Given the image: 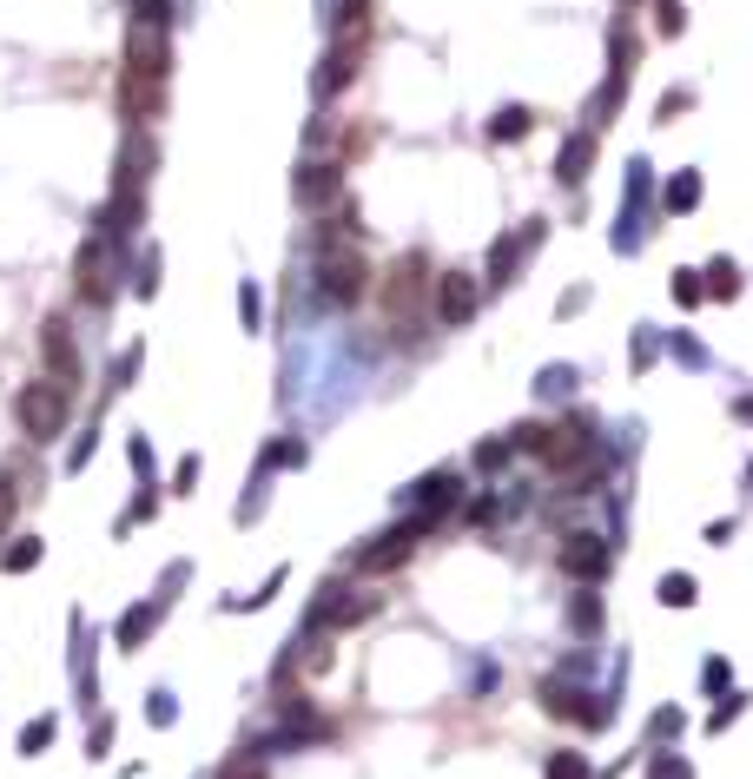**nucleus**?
I'll list each match as a JSON object with an SVG mask.
<instances>
[{
    "instance_id": "obj_1",
    "label": "nucleus",
    "mask_w": 753,
    "mask_h": 779,
    "mask_svg": "<svg viewBox=\"0 0 753 779\" xmlns=\"http://www.w3.org/2000/svg\"><path fill=\"white\" fill-rule=\"evenodd\" d=\"M165 86V27L159 21H133L126 34V113L139 120V106L159 100Z\"/></svg>"
},
{
    "instance_id": "obj_2",
    "label": "nucleus",
    "mask_w": 753,
    "mask_h": 779,
    "mask_svg": "<svg viewBox=\"0 0 753 779\" xmlns=\"http://www.w3.org/2000/svg\"><path fill=\"white\" fill-rule=\"evenodd\" d=\"M66 410H73V397L53 384V377H40V384H27L21 397H14V416H21V429L34 443H53L60 429H66Z\"/></svg>"
},
{
    "instance_id": "obj_3",
    "label": "nucleus",
    "mask_w": 753,
    "mask_h": 779,
    "mask_svg": "<svg viewBox=\"0 0 753 779\" xmlns=\"http://www.w3.org/2000/svg\"><path fill=\"white\" fill-rule=\"evenodd\" d=\"M364 285H371V272H364V257H357V244H317V291L330 298V304H357L364 298Z\"/></svg>"
},
{
    "instance_id": "obj_4",
    "label": "nucleus",
    "mask_w": 753,
    "mask_h": 779,
    "mask_svg": "<svg viewBox=\"0 0 753 779\" xmlns=\"http://www.w3.org/2000/svg\"><path fill=\"white\" fill-rule=\"evenodd\" d=\"M364 615H377L371 594H351L344 581H324L317 601H311V628H357Z\"/></svg>"
},
{
    "instance_id": "obj_5",
    "label": "nucleus",
    "mask_w": 753,
    "mask_h": 779,
    "mask_svg": "<svg viewBox=\"0 0 753 779\" xmlns=\"http://www.w3.org/2000/svg\"><path fill=\"white\" fill-rule=\"evenodd\" d=\"M40 351H47V377L73 397L79 390V343H73V330H66V317H47V330H40Z\"/></svg>"
},
{
    "instance_id": "obj_6",
    "label": "nucleus",
    "mask_w": 753,
    "mask_h": 779,
    "mask_svg": "<svg viewBox=\"0 0 753 779\" xmlns=\"http://www.w3.org/2000/svg\"><path fill=\"white\" fill-rule=\"evenodd\" d=\"M416 523H397V529H384L371 549H357V575H390V568H403L410 562V549H416Z\"/></svg>"
},
{
    "instance_id": "obj_7",
    "label": "nucleus",
    "mask_w": 753,
    "mask_h": 779,
    "mask_svg": "<svg viewBox=\"0 0 753 779\" xmlns=\"http://www.w3.org/2000/svg\"><path fill=\"white\" fill-rule=\"evenodd\" d=\"M608 568H615V549H608L602 536L581 529V536H568V542H562V575H575V581H602Z\"/></svg>"
},
{
    "instance_id": "obj_8",
    "label": "nucleus",
    "mask_w": 753,
    "mask_h": 779,
    "mask_svg": "<svg viewBox=\"0 0 753 779\" xmlns=\"http://www.w3.org/2000/svg\"><path fill=\"white\" fill-rule=\"evenodd\" d=\"M79 298H87V304L113 298V238H87V244H79Z\"/></svg>"
},
{
    "instance_id": "obj_9",
    "label": "nucleus",
    "mask_w": 753,
    "mask_h": 779,
    "mask_svg": "<svg viewBox=\"0 0 753 779\" xmlns=\"http://www.w3.org/2000/svg\"><path fill=\"white\" fill-rule=\"evenodd\" d=\"M416 298H424V257H397V272L384 285V311L403 330V317H416Z\"/></svg>"
},
{
    "instance_id": "obj_10",
    "label": "nucleus",
    "mask_w": 753,
    "mask_h": 779,
    "mask_svg": "<svg viewBox=\"0 0 753 779\" xmlns=\"http://www.w3.org/2000/svg\"><path fill=\"white\" fill-rule=\"evenodd\" d=\"M139 225H146V192H139V179H120L113 199H106V212H100V238H126Z\"/></svg>"
},
{
    "instance_id": "obj_11",
    "label": "nucleus",
    "mask_w": 753,
    "mask_h": 779,
    "mask_svg": "<svg viewBox=\"0 0 753 779\" xmlns=\"http://www.w3.org/2000/svg\"><path fill=\"white\" fill-rule=\"evenodd\" d=\"M476 304H482V285L469 278V272H443L437 278V317L456 330V324H469L476 317Z\"/></svg>"
},
{
    "instance_id": "obj_12",
    "label": "nucleus",
    "mask_w": 753,
    "mask_h": 779,
    "mask_svg": "<svg viewBox=\"0 0 753 779\" xmlns=\"http://www.w3.org/2000/svg\"><path fill=\"white\" fill-rule=\"evenodd\" d=\"M450 502H456V476H450V469L424 476V482H416V515H410V523H416V529L443 523V515H450Z\"/></svg>"
},
{
    "instance_id": "obj_13",
    "label": "nucleus",
    "mask_w": 753,
    "mask_h": 779,
    "mask_svg": "<svg viewBox=\"0 0 753 779\" xmlns=\"http://www.w3.org/2000/svg\"><path fill=\"white\" fill-rule=\"evenodd\" d=\"M298 205H344V172L338 165H304L298 172Z\"/></svg>"
},
{
    "instance_id": "obj_14",
    "label": "nucleus",
    "mask_w": 753,
    "mask_h": 779,
    "mask_svg": "<svg viewBox=\"0 0 753 779\" xmlns=\"http://www.w3.org/2000/svg\"><path fill=\"white\" fill-rule=\"evenodd\" d=\"M589 694H575V687H562V680H542V707L555 714V720H581V727H602L608 720V707H581Z\"/></svg>"
},
{
    "instance_id": "obj_15",
    "label": "nucleus",
    "mask_w": 753,
    "mask_h": 779,
    "mask_svg": "<svg viewBox=\"0 0 753 779\" xmlns=\"http://www.w3.org/2000/svg\"><path fill=\"white\" fill-rule=\"evenodd\" d=\"M581 456H589V429H581V423H562V429H549V437H542V463H549V469H568V463H581Z\"/></svg>"
},
{
    "instance_id": "obj_16",
    "label": "nucleus",
    "mask_w": 753,
    "mask_h": 779,
    "mask_svg": "<svg viewBox=\"0 0 753 779\" xmlns=\"http://www.w3.org/2000/svg\"><path fill=\"white\" fill-rule=\"evenodd\" d=\"M357 47H364V40H338V47H330L324 73H317V93H324V100H330V93H338V86L357 73Z\"/></svg>"
},
{
    "instance_id": "obj_17",
    "label": "nucleus",
    "mask_w": 753,
    "mask_h": 779,
    "mask_svg": "<svg viewBox=\"0 0 753 779\" xmlns=\"http://www.w3.org/2000/svg\"><path fill=\"white\" fill-rule=\"evenodd\" d=\"M589 159H595V126L575 133V139L562 146V186H581V179H589Z\"/></svg>"
},
{
    "instance_id": "obj_18",
    "label": "nucleus",
    "mask_w": 753,
    "mask_h": 779,
    "mask_svg": "<svg viewBox=\"0 0 753 779\" xmlns=\"http://www.w3.org/2000/svg\"><path fill=\"white\" fill-rule=\"evenodd\" d=\"M523 251H529V244H516V238H495V244H489V285H516Z\"/></svg>"
},
{
    "instance_id": "obj_19",
    "label": "nucleus",
    "mask_w": 753,
    "mask_h": 779,
    "mask_svg": "<svg viewBox=\"0 0 753 779\" xmlns=\"http://www.w3.org/2000/svg\"><path fill=\"white\" fill-rule=\"evenodd\" d=\"M146 165H152V139L133 133V139H126V159H120V179H146Z\"/></svg>"
},
{
    "instance_id": "obj_20",
    "label": "nucleus",
    "mask_w": 753,
    "mask_h": 779,
    "mask_svg": "<svg viewBox=\"0 0 753 779\" xmlns=\"http://www.w3.org/2000/svg\"><path fill=\"white\" fill-rule=\"evenodd\" d=\"M40 562V536H21L14 549H0V568H8V575H27Z\"/></svg>"
},
{
    "instance_id": "obj_21",
    "label": "nucleus",
    "mask_w": 753,
    "mask_h": 779,
    "mask_svg": "<svg viewBox=\"0 0 753 779\" xmlns=\"http://www.w3.org/2000/svg\"><path fill=\"white\" fill-rule=\"evenodd\" d=\"M152 621H159V608H126V621H120V648H139V641L152 634Z\"/></svg>"
},
{
    "instance_id": "obj_22",
    "label": "nucleus",
    "mask_w": 753,
    "mask_h": 779,
    "mask_svg": "<svg viewBox=\"0 0 753 779\" xmlns=\"http://www.w3.org/2000/svg\"><path fill=\"white\" fill-rule=\"evenodd\" d=\"M688 205H701V179H694V172H681V179L667 186V212H688Z\"/></svg>"
},
{
    "instance_id": "obj_23",
    "label": "nucleus",
    "mask_w": 753,
    "mask_h": 779,
    "mask_svg": "<svg viewBox=\"0 0 753 779\" xmlns=\"http://www.w3.org/2000/svg\"><path fill=\"white\" fill-rule=\"evenodd\" d=\"M523 133H529V113H523V106H502L495 126H489V139H523Z\"/></svg>"
},
{
    "instance_id": "obj_24",
    "label": "nucleus",
    "mask_w": 753,
    "mask_h": 779,
    "mask_svg": "<svg viewBox=\"0 0 753 779\" xmlns=\"http://www.w3.org/2000/svg\"><path fill=\"white\" fill-rule=\"evenodd\" d=\"M661 601H667V608H694V575H667Z\"/></svg>"
},
{
    "instance_id": "obj_25",
    "label": "nucleus",
    "mask_w": 753,
    "mask_h": 779,
    "mask_svg": "<svg viewBox=\"0 0 753 779\" xmlns=\"http://www.w3.org/2000/svg\"><path fill=\"white\" fill-rule=\"evenodd\" d=\"M549 779H589V759L581 753H549Z\"/></svg>"
},
{
    "instance_id": "obj_26",
    "label": "nucleus",
    "mask_w": 753,
    "mask_h": 779,
    "mask_svg": "<svg viewBox=\"0 0 753 779\" xmlns=\"http://www.w3.org/2000/svg\"><path fill=\"white\" fill-rule=\"evenodd\" d=\"M733 291H740V272H733L727 257H720V265L707 272V298H733Z\"/></svg>"
},
{
    "instance_id": "obj_27",
    "label": "nucleus",
    "mask_w": 753,
    "mask_h": 779,
    "mask_svg": "<svg viewBox=\"0 0 753 779\" xmlns=\"http://www.w3.org/2000/svg\"><path fill=\"white\" fill-rule=\"evenodd\" d=\"M575 628H581V634H595V628H602V601H595V594H581V601H575Z\"/></svg>"
},
{
    "instance_id": "obj_28",
    "label": "nucleus",
    "mask_w": 753,
    "mask_h": 779,
    "mask_svg": "<svg viewBox=\"0 0 753 779\" xmlns=\"http://www.w3.org/2000/svg\"><path fill=\"white\" fill-rule=\"evenodd\" d=\"M654 21H661V34H681V27H688L681 0H654Z\"/></svg>"
},
{
    "instance_id": "obj_29",
    "label": "nucleus",
    "mask_w": 753,
    "mask_h": 779,
    "mask_svg": "<svg viewBox=\"0 0 753 779\" xmlns=\"http://www.w3.org/2000/svg\"><path fill=\"white\" fill-rule=\"evenodd\" d=\"M14 508H21V489H14L8 476H0V536H8V529H14Z\"/></svg>"
},
{
    "instance_id": "obj_30",
    "label": "nucleus",
    "mask_w": 753,
    "mask_h": 779,
    "mask_svg": "<svg viewBox=\"0 0 753 779\" xmlns=\"http://www.w3.org/2000/svg\"><path fill=\"white\" fill-rule=\"evenodd\" d=\"M218 779H265V766L251 759V753H238V759H225V772Z\"/></svg>"
},
{
    "instance_id": "obj_31",
    "label": "nucleus",
    "mask_w": 753,
    "mask_h": 779,
    "mask_svg": "<svg viewBox=\"0 0 753 779\" xmlns=\"http://www.w3.org/2000/svg\"><path fill=\"white\" fill-rule=\"evenodd\" d=\"M53 740V720H34V727H21V753H40Z\"/></svg>"
},
{
    "instance_id": "obj_32",
    "label": "nucleus",
    "mask_w": 753,
    "mask_h": 779,
    "mask_svg": "<svg viewBox=\"0 0 753 779\" xmlns=\"http://www.w3.org/2000/svg\"><path fill=\"white\" fill-rule=\"evenodd\" d=\"M648 733H654V740H667V733H681V714H675V707H661V714H654V727H648Z\"/></svg>"
},
{
    "instance_id": "obj_33",
    "label": "nucleus",
    "mask_w": 753,
    "mask_h": 779,
    "mask_svg": "<svg viewBox=\"0 0 753 779\" xmlns=\"http://www.w3.org/2000/svg\"><path fill=\"white\" fill-rule=\"evenodd\" d=\"M675 298H681V304H701V298H707V291H701V285H694V272H681V278H675Z\"/></svg>"
},
{
    "instance_id": "obj_34",
    "label": "nucleus",
    "mask_w": 753,
    "mask_h": 779,
    "mask_svg": "<svg viewBox=\"0 0 753 779\" xmlns=\"http://www.w3.org/2000/svg\"><path fill=\"white\" fill-rule=\"evenodd\" d=\"M238 311H244V324H251V330H259V291H251V285L238 291Z\"/></svg>"
},
{
    "instance_id": "obj_35",
    "label": "nucleus",
    "mask_w": 753,
    "mask_h": 779,
    "mask_svg": "<svg viewBox=\"0 0 753 779\" xmlns=\"http://www.w3.org/2000/svg\"><path fill=\"white\" fill-rule=\"evenodd\" d=\"M654 779H694V772H688L681 759H654Z\"/></svg>"
},
{
    "instance_id": "obj_36",
    "label": "nucleus",
    "mask_w": 753,
    "mask_h": 779,
    "mask_svg": "<svg viewBox=\"0 0 753 779\" xmlns=\"http://www.w3.org/2000/svg\"><path fill=\"white\" fill-rule=\"evenodd\" d=\"M502 456H510V443H482V450H476V463H482V469H495Z\"/></svg>"
},
{
    "instance_id": "obj_37",
    "label": "nucleus",
    "mask_w": 753,
    "mask_h": 779,
    "mask_svg": "<svg viewBox=\"0 0 753 779\" xmlns=\"http://www.w3.org/2000/svg\"><path fill=\"white\" fill-rule=\"evenodd\" d=\"M701 680H707L714 694H720V687H727V661H707V667H701Z\"/></svg>"
}]
</instances>
